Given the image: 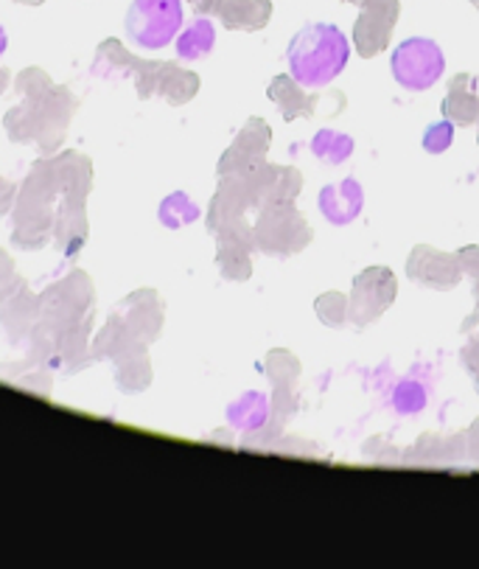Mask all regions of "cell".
I'll return each instance as SVG.
<instances>
[{"label": "cell", "mask_w": 479, "mask_h": 569, "mask_svg": "<svg viewBox=\"0 0 479 569\" xmlns=\"http://www.w3.org/2000/svg\"><path fill=\"white\" fill-rule=\"evenodd\" d=\"M287 59L300 88L322 90L348 68L351 40L333 23H309L292 37Z\"/></svg>", "instance_id": "cell-1"}, {"label": "cell", "mask_w": 479, "mask_h": 569, "mask_svg": "<svg viewBox=\"0 0 479 569\" xmlns=\"http://www.w3.org/2000/svg\"><path fill=\"white\" fill-rule=\"evenodd\" d=\"M252 236H256V250L287 259V256L309 247L311 228L303 213L295 208V202H281V206L261 208Z\"/></svg>", "instance_id": "cell-2"}, {"label": "cell", "mask_w": 479, "mask_h": 569, "mask_svg": "<svg viewBox=\"0 0 479 569\" xmlns=\"http://www.w3.org/2000/svg\"><path fill=\"white\" fill-rule=\"evenodd\" d=\"M182 31V0H132L127 34L138 48L160 51Z\"/></svg>", "instance_id": "cell-3"}, {"label": "cell", "mask_w": 479, "mask_h": 569, "mask_svg": "<svg viewBox=\"0 0 479 569\" xmlns=\"http://www.w3.org/2000/svg\"><path fill=\"white\" fill-rule=\"evenodd\" d=\"M392 79L409 93H423L443 79V48L429 37H409L390 57Z\"/></svg>", "instance_id": "cell-4"}, {"label": "cell", "mask_w": 479, "mask_h": 569, "mask_svg": "<svg viewBox=\"0 0 479 569\" xmlns=\"http://www.w3.org/2000/svg\"><path fill=\"white\" fill-rule=\"evenodd\" d=\"M93 303V283L82 272H73L71 278L59 281L40 298V326L59 335L88 318V309Z\"/></svg>", "instance_id": "cell-5"}, {"label": "cell", "mask_w": 479, "mask_h": 569, "mask_svg": "<svg viewBox=\"0 0 479 569\" xmlns=\"http://www.w3.org/2000/svg\"><path fill=\"white\" fill-rule=\"evenodd\" d=\"M396 292V276H392L387 267H368L365 272H359V276L353 278L351 298H348L353 323L368 326L373 323V320H379L392 306Z\"/></svg>", "instance_id": "cell-6"}, {"label": "cell", "mask_w": 479, "mask_h": 569, "mask_svg": "<svg viewBox=\"0 0 479 569\" xmlns=\"http://www.w3.org/2000/svg\"><path fill=\"white\" fill-rule=\"evenodd\" d=\"M407 276L412 281H418L421 287L438 289V292H449L460 283L462 267L457 256L443 250H435V247H416L412 256L407 259Z\"/></svg>", "instance_id": "cell-7"}, {"label": "cell", "mask_w": 479, "mask_h": 569, "mask_svg": "<svg viewBox=\"0 0 479 569\" xmlns=\"http://www.w3.org/2000/svg\"><path fill=\"white\" fill-rule=\"evenodd\" d=\"M269 138H272V132H269V127L261 118L247 121L245 127H241L239 138L233 141V147H230L228 152L222 154V160H219V174H252V171L263 163V158H267Z\"/></svg>", "instance_id": "cell-8"}, {"label": "cell", "mask_w": 479, "mask_h": 569, "mask_svg": "<svg viewBox=\"0 0 479 569\" xmlns=\"http://www.w3.org/2000/svg\"><path fill=\"white\" fill-rule=\"evenodd\" d=\"M250 182L252 206H281V202H295V197L303 188V177L292 166H267L261 163L252 174H247Z\"/></svg>", "instance_id": "cell-9"}, {"label": "cell", "mask_w": 479, "mask_h": 569, "mask_svg": "<svg viewBox=\"0 0 479 569\" xmlns=\"http://www.w3.org/2000/svg\"><path fill=\"white\" fill-rule=\"evenodd\" d=\"M398 7L396 0H368V9L359 18L357 31H353V46L362 57H379L387 48L396 26Z\"/></svg>", "instance_id": "cell-10"}, {"label": "cell", "mask_w": 479, "mask_h": 569, "mask_svg": "<svg viewBox=\"0 0 479 569\" xmlns=\"http://www.w3.org/2000/svg\"><path fill=\"white\" fill-rule=\"evenodd\" d=\"M247 208H252V194H250V182H247V177L245 174L222 177V186H219L217 197H213L211 213H208V228H211L213 233H219V230L241 222Z\"/></svg>", "instance_id": "cell-11"}, {"label": "cell", "mask_w": 479, "mask_h": 569, "mask_svg": "<svg viewBox=\"0 0 479 569\" xmlns=\"http://www.w3.org/2000/svg\"><path fill=\"white\" fill-rule=\"evenodd\" d=\"M317 202H320V213L328 222L337 224V228H346V224H351L362 213L365 191L353 177H348V180H339L333 186L322 188Z\"/></svg>", "instance_id": "cell-12"}, {"label": "cell", "mask_w": 479, "mask_h": 569, "mask_svg": "<svg viewBox=\"0 0 479 569\" xmlns=\"http://www.w3.org/2000/svg\"><path fill=\"white\" fill-rule=\"evenodd\" d=\"M40 112L42 123L37 143L46 152H53L62 143V136L68 130V123H71V116L77 112V99H73L68 88H51V93L40 101Z\"/></svg>", "instance_id": "cell-13"}, {"label": "cell", "mask_w": 479, "mask_h": 569, "mask_svg": "<svg viewBox=\"0 0 479 569\" xmlns=\"http://www.w3.org/2000/svg\"><path fill=\"white\" fill-rule=\"evenodd\" d=\"M14 233L12 241L23 250H37L48 241V233L53 228L51 202H14Z\"/></svg>", "instance_id": "cell-14"}, {"label": "cell", "mask_w": 479, "mask_h": 569, "mask_svg": "<svg viewBox=\"0 0 479 569\" xmlns=\"http://www.w3.org/2000/svg\"><path fill=\"white\" fill-rule=\"evenodd\" d=\"M443 116L457 127H471L479 116V79L471 73H460L449 82V93L443 99Z\"/></svg>", "instance_id": "cell-15"}, {"label": "cell", "mask_w": 479, "mask_h": 569, "mask_svg": "<svg viewBox=\"0 0 479 569\" xmlns=\"http://www.w3.org/2000/svg\"><path fill=\"white\" fill-rule=\"evenodd\" d=\"M57 171V188L64 194V200L84 202L90 194V180H93V166L84 154L64 152L53 160Z\"/></svg>", "instance_id": "cell-16"}, {"label": "cell", "mask_w": 479, "mask_h": 569, "mask_svg": "<svg viewBox=\"0 0 479 569\" xmlns=\"http://www.w3.org/2000/svg\"><path fill=\"white\" fill-rule=\"evenodd\" d=\"M123 320L132 326V331L141 337L143 342L154 340L160 335V326H163V311H160L158 298L154 292H134L118 309Z\"/></svg>", "instance_id": "cell-17"}, {"label": "cell", "mask_w": 479, "mask_h": 569, "mask_svg": "<svg viewBox=\"0 0 479 569\" xmlns=\"http://www.w3.org/2000/svg\"><path fill=\"white\" fill-rule=\"evenodd\" d=\"M213 12L228 29L258 31L269 20V0H217Z\"/></svg>", "instance_id": "cell-18"}, {"label": "cell", "mask_w": 479, "mask_h": 569, "mask_svg": "<svg viewBox=\"0 0 479 569\" xmlns=\"http://www.w3.org/2000/svg\"><path fill=\"white\" fill-rule=\"evenodd\" d=\"M269 99L276 101L278 110L283 112V118L287 121H295V118H311V112H315V96L303 93L300 90V82H295V77L289 73V77H278L272 79V84H269Z\"/></svg>", "instance_id": "cell-19"}, {"label": "cell", "mask_w": 479, "mask_h": 569, "mask_svg": "<svg viewBox=\"0 0 479 569\" xmlns=\"http://www.w3.org/2000/svg\"><path fill=\"white\" fill-rule=\"evenodd\" d=\"M84 202H73V200H64L62 211L57 213V241L62 247V252L73 256L79 252V247L88 241V217H84Z\"/></svg>", "instance_id": "cell-20"}, {"label": "cell", "mask_w": 479, "mask_h": 569, "mask_svg": "<svg viewBox=\"0 0 479 569\" xmlns=\"http://www.w3.org/2000/svg\"><path fill=\"white\" fill-rule=\"evenodd\" d=\"M7 306H3V326L14 340H26L31 331L37 329V318H40V300L31 298L29 292L23 295H7Z\"/></svg>", "instance_id": "cell-21"}, {"label": "cell", "mask_w": 479, "mask_h": 569, "mask_svg": "<svg viewBox=\"0 0 479 569\" xmlns=\"http://www.w3.org/2000/svg\"><path fill=\"white\" fill-rule=\"evenodd\" d=\"M141 346H143V340L134 335L132 326H129L121 315H116V318H110V323L101 329L93 353L96 357L118 359V357H123V353L132 351V348H141Z\"/></svg>", "instance_id": "cell-22"}, {"label": "cell", "mask_w": 479, "mask_h": 569, "mask_svg": "<svg viewBox=\"0 0 479 569\" xmlns=\"http://www.w3.org/2000/svg\"><path fill=\"white\" fill-rule=\"evenodd\" d=\"M88 337H90V318H84L82 323L71 326L57 335V357L62 359L64 370H79L84 365H90V351H88Z\"/></svg>", "instance_id": "cell-23"}, {"label": "cell", "mask_w": 479, "mask_h": 569, "mask_svg": "<svg viewBox=\"0 0 479 569\" xmlns=\"http://www.w3.org/2000/svg\"><path fill=\"white\" fill-rule=\"evenodd\" d=\"M116 362V379L121 385V390H127V393H141V390L149 388V382H152V368H149V357L143 351V346L132 348L129 353L118 357Z\"/></svg>", "instance_id": "cell-24"}, {"label": "cell", "mask_w": 479, "mask_h": 569, "mask_svg": "<svg viewBox=\"0 0 479 569\" xmlns=\"http://www.w3.org/2000/svg\"><path fill=\"white\" fill-rule=\"evenodd\" d=\"M213 46H217V29H213L211 20L204 18L193 20L186 31L177 34V53H180V59H188V62L204 59L213 51Z\"/></svg>", "instance_id": "cell-25"}, {"label": "cell", "mask_w": 479, "mask_h": 569, "mask_svg": "<svg viewBox=\"0 0 479 569\" xmlns=\"http://www.w3.org/2000/svg\"><path fill=\"white\" fill-rule=\"evenodd\" d=\"M269 412H272V407H269L267 396L247 393L236 405H230V423L236 429H245V432H258L269 423Z\"/></svg>", "instance_id": "cell-26"}, {"label": "cell", "mask_w": 479, "mask_h": 569, "mask_svg": "<svg viewBox=\"0 0 479 569\" xmlns=\"http://www.w3.org/2000/svg\"><path fill=\"white\" fill-rule=\"evenodd\" d=\"M134 62L138 59L127 51L118 40H107L101 42L99 57H96L93 73L96 77L104 79H121V77H132L134 73Z\"/></svg>", "instance_id": "cell-27"}, {"label": "cell", "mask_w": 479, "mask_h": 569, "mask_svg": "<svg viewBox=\"0 0 479 569\" xmlns=\"http://www.w3.org/2000/svg\"><path fill=\"white\" fill-rule=\"evenodd\" d=\"M40 123H42L40 101L26 99L23 104L14 107V110H9L7 132L14 143H31L40 138Z\"/></svg>", "instance_id": "cell-28"}, {"label": "cell", "mask_w": 479, "mask_h": 569, "mask_svg": "<svg viewBox=\"0 0 479 569\" xmlns=\"http://www.w3.org/2000/svg\"><path fill=\"white\" fill-rule=\"evenodd\" d=\"M197 93H199V77H197V73L182 71L180 66L169 62V66H166L163 82H160L158 96H163L169 104L180 107V104H188V101H191Z\"/></svg>", "instance_id": "cell-29"}, {"label": "cell", "mask_w": 479, "mask_h": 569, "mask_svg": "<svg viewBox=\"0 0 479 569\" xmlns=\"http://www.w3.org/2000/svg\"><path fill=\"white\" fill-rule=\"evenodd\" d=\"M57 171H53V160H40L34 169L26 177L23 188H20V202H51L57 194Z\"/></svg>", "instance_id": "cell-30"}, {"label": "cell", "mask_w": 479, "mask_h": 569, "mask_svg": "<svg viewBox=\"0 0 479 569\" xmlns=\"http://www.w3.org/2000/svg\"><path fill=\"white\" fill-rule=\"evenodd\" d=\"M311 154L328 166L346 163L353 154V138L337 130H320L311 138Z\"/></svg>", "instance_id": "cell-31"}, {"label": "cell", "mask_w": 479, "mask_h": 569, "mask_svg": "<svg viewBox=\"0 0 479 569\" xmlns=\"http://www.w3.org/2000/svg\"><path fill=\"white\" fill-rule=\"evenodd\" d=\"M315 309H317V318H320L326 326H331V329L351 323V306H348L346 295H339V292L322 295V298L315 303Z\"/></svg>", "instance_id": "cell-32"}, {"label": "cell", "mask_w": 479, "mask_h": 569, "mask_svg": "<svg viewBox=\"0 0 479 569\" xmlns=\"http://www.w3.org/2000/svg\"><path fill=\"white\" fill-rule=\"evenodd\" d=\"M392 407L398 416H416L427 407V390L421 382H398L392 390Z\"/></svg>", "instance_id": "cell-33"}, {"label": "cell", "mask_w": 479, "mask_h": 569, "mask_svg": "<svg viewBox=\"0 0 479 569\" xmlns=\"http://www.w3.org/2000/svg\"><path fill=\"white\" fill-rule=\"evenodd\" d=\"M160 219H163L169 228H182V224L199 219V208L193 206L191 197L174 194L163 202V208H160Z\"/></svg>", "instance_id": "cell-34"}, {"label": "cell", "mask_w": 479, "mask_h": 569, "mask_svg": "<svg viewBox=\"0 0 479 569\" xmlns=\"http://www.w3.org/2000/svg\"><path fill=\"white\" fill-rule=\"evenodd\" d=\"M166 66L169 62H134V84H138V93H141V99H149V96H158L160 90V82H163V73H166Z\"/></svg>", "instance_id": "cell-35"}, {"label": "cell", "mask_w": 479, "mask_h": 569, "mask_svg": "<svg viewBox=\"0 0 479 569\" xmlns=\"http://www.w3.org/2000/svg\"><path fill=\"white\" fill-rule=\"evenodd\" d=\"M267 370H269V379L276 382V388H292V382L298 379L300 368H298V362H295L292 353L278 351L269 357Z\"/></svg>", "instance_id": "cell-36"}, {"label": "cell", "mask_w": 479, "mask_h": 569, "mask_svg": "<svg viewBox=\"0 0 479 569\" xmlns=\"http://www.w3.org/2000/svg\"><path fill=\"white\" fill-rule=\"evenodd\" d=\"M53 82L40 71V68H29L18 77V93H23V99L29 101H42L51 93Z\"/></svg>", "instance_id": "cell-37"}, {"label": "cell", "mask_w": 479, "mask_h": 569, "mask_svg": "<svg viewBox=\"0 0 479 569\" xmlns=\"http://www.w3.org/2000/svg\"><path fill=\"white\" fill-rule=\"evenodd\" d=\"M451 143H455V123H451L449 118L432 123V127L423 132V149H427L429 154H443Z\"/></svg>", "instance_id": "cell-38"}, {"label": "cell", "mask_w": 479, "mask_h": 569, "mask_svg": "<svg viewBox=\"0 0 479 569\" xmlns=\"http://www.w3.org/2000/svg\"><path fill=\"white\" fill-rule=\"evenodd\" d=\"M460 259L462 272L473 278V298H477V311H473V320H479V247H466V250L457 252Z\"/></svg>", "instance_id": "cell-39"}, {"label": "cell", "mask_w": 479, "mask_h": 569, "mask_svg": "<svg viewBox=\"0 0 479 569\" xmlns=\"http://www.w3.org/2000/svg\"><path fill=\"white\" fill-rule=\"evenodd\" d=\"M462 362H466L468 373L473 376V388L479 393V335L473 340H468V346L462 348Z\"/></svg>", "instance_id": "cell-40"}, {"label": "cell", "mask_w": 479, "mask_h": 569, "mask_svg": "<svg viewBox=\"0 0 479 569\" xmlns=\"http://www.w3.org/2000/svg\"><path fill=\"white\" fill-rule=\"evenodd\" d=\"M18 287V278H14V264L7 252H0V298H7L9 289Z\"/></svg>", "instance_id": "cell-41"}, {"label": "cell", "mask_w": 479, "mask_h": 569, "mask_svg": "<svg viewBox=\"0 0 479 569\" xmlns=\"http://www.w3.org/2000/svg\"><path fill=\"white\" fill-rule=\"evenodd\" d=\"M462 443H466V452L473 460H479V421L468 429V435H462Z\"/></svg>", "instance_id": "cell-42"}, {"label": "cell", "mask_w": 479, "mask_h": 569, "mask_svg": "<svg viewBox=\"0 0 479 569\" xmlns=\"http://www.w3.org/2000/svg\"><path fill=\"white\" fill-rule=\"evenodd\" d=\"M191 3V9L197 14H204V12H211L213 7H217V0H188Z\"/></svg>", "instance_id": "cell-43"}, {"label": "cell", "mask_w": 479, "mask_h": 569, "mask_svg": "<svg viewBox=\"0 0 479 569\" xmlns=\"http://www.w3.org/2000/svg\"><path fill=\"white\" fill-rule=\"evenodd\" d=\"M7 84H9V73L3 71V68H0V93L7 90Z\"/></svg>", "instance_id": "cell-44"}, {"label": "cell", "mask_w": 479, "mask_h": 569, "mask_svg": "<svg viewBox=\"0 0 479 569\" xmlns=\"http://www.w3.org/2000/svg\"><path fill=\"white\" fill-rule=\"evenodd\" d=\"M18 3H29V7H40L42 0H18Z\"/></svg>", "instance_id": "cell-45"}, {"label": "cell", "mask_w": 479, "mask_h": 569, "mask_svg": "<svg viewBox=\"0 0 479 569\" xmlns=\"http://www.w3.org/2000/svg\"><path fill=\"white\" fill-rule=\"evenodd\" d=\"M477 127H479V116H477ZM477 141H479V136H477Z\"/></svg>", "instance_id": "cell-46"}, {"label": "cell", "mask_w": 479, "mask_h": 569, "mask_svg": "<svg viewBox=\"0 0 479 569\" xmlns=\"http://www.w3.org/2000/svg\"><path fill=\"white\" fill-rule=\"evenodd\" d=\"M0 186H3V180H0Z\"/></svg>", "instance_id": "cell-47"}]
</instances>
